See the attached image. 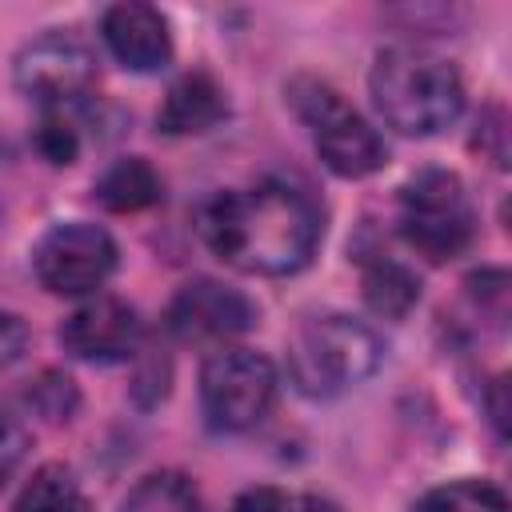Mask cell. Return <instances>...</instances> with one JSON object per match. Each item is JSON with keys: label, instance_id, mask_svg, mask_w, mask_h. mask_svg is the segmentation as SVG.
<instances>
[{"label": "cell", "instance_id": "1", "mask_svg": "<svg viewBox=\"0 0 512 512\" xmlns=\"http://www.w3.org/2000/svg\"><path fill=\"white\" fill-rule=\"evenodd\" d=\"M204 244L240 272L288 276L300 272L324 232L316 200L288 180H260L212 196L200 208Z\"/></svg>", "mask_w": 512, "mask_h": 512}, {"label": "cell", "instance_id": "9", "mask_svg": "<svg viewBox=\"0 0 512 512\" xmlns=\"http://www.w3.org/2000/svg\"><path fill=\"white\" fill-rule=\"evenodd\" d=\"M252 324H256V304L220 280H188L168 304V328L180 340H196V344L232 340Z\"/></svg>", "mask_w": 512, "mask_h": 512}, {"label": "cell", "instance_id": "21", "mask_svg": "<svg viewBox=\"0 0 512 512\" xmlns=\"http://www.w3.org/2000/svg\"><path fill=\"white\" fill-rule=\"evenodd\" d=\"M232 512H288V496H284L280 488L260 484V488L240 492L236 504H232Z\"/></svg>", "mask_w": 512, "mask_h": 512}, {"label": "cell", "instance_id": "7", "mask_svg": "<svg viewBox=\"0 0 512 512\" xmlns=\"http://www.w3.org/2000/svg\"><path fill=\"white\" fill-rule=\"evenodd\" d=\"M36 280L56 296H84L96 292L116 268V244L100 224H56L40 236L32 252Z\"/></svg>", "mask_w": 512, "mask_h": 512}, {"label": "cell", "instance_id": "2", "mask_svg": "<svg viewBox=\"0 0 512 512\" xmlns=\"http://www.w3.org/2000/svg\"><path fill=\"white\" fill-rule=\"evenodd\" d=\"M376 112L400 136H432L464 108L460 72L424 48H384L368 72Z\"/></svg>", "mask_w": 512, "mask_h": 512}, {"label": "cell", "instance_id": "11", "mask_svg": "<svg viewBox=\"0 0 512 512\" xmlns=\"http://www.w3.org/2000/svg\"><path fill=\"white\" fill-rule=\"evenodd\" d=\"M100 36L108 52L132 72H160L172 60L168 20L152 4H136V0L112 4L100 20Z\"/></svg>", "mask_w": 512, "mask_h": 512}, {"label": "cell", "instance_id": "13", "mask_svg": "<svg viewBox=\"0 0 512 512\" xmlns=\"http://www.w3.org/2000/svg\"><path fill=\"white\" fill-rule=\"evenodd\" d=\"M160 196H164L160 176L144 156H124L96 180V200L108 212H140L152 208Z\"/></svg>", "mask_w": 512, "mask_h": 512}, {"label": "cell", "instance_id": "16", "mask_svg": "<svg viewBox=\"0 0 512 512\" xmlns=\"http://www.w3.org/2000/svg\"><path fill=\"white\" fill-rule=\"evenodd\" d=\"M120 512H204V500L188 476L152 472L124 496Z\"/></svg>", "mask_w": 512, "mask_h": 512}, {"label": "cell", "instance_id": "6", "mask_svg": "<svg viewBox=\"0 0 512 512\" xmlns=\"http://www.w3.org/2000/svg\"><path fill=\"white\" fill-rule=\"evenodd\" d=\"M276 400V368L252 348H220L200 368V404L216 432L256 428Z\"/></svg>", "mask_w": 512, "mask_h": 512}, {"label": "cell", "instance_id": "18", "mask_svg": "<svg viewBox=\"0 0 512 512\" xmlns=\"http://www.w3.org/2000/svg\"><path fill=\"white\" fill-rule=\"evenodd\" d=\"M32 144L48 164H72L80 156V128L68 116V108H44V116L32 132Z\"/></svg>", "mask_w": 512, "mask_h": 512}, {"label": "cell", "instance_id": "10", "mask_svg": "<svg viewBox=\"0 0 512 512\" xmlns=\"http://www.w3.org/2000/svg\"><path fill=\"white\" fill-rule=\"evenodd\" d=\"M60 344L88 364L128 360L140 348V316L116 296H96L60 324Z\"/></svg>", "mask_w": 512, "mask_h": 512}, {"label": "cell", "instance_id": "20", "mask_svg": "<svg viewBox=\"0 0 512 512\" xmlns=\"http://www.w3.org/2000/svg\"><path fill=\"white\" fill-rule=\"evenodd\" d=\"M24 452H28V428L20 424V416H12L0 404V488L16 476V468L24 464Z\"/></svg>", "mask_w": 512, "mask_h": 512}, {"label": "cell", "instance_id": "23", "mask_svg": "<svg viewBox=\"0 0 512 512\" xmlns=\"http://www.w3.org/2000/svg\"><path fill=\"white\" fill-rule=\"evenodd\" d=\"M288 512H336V504H328V500H320V496H304V500L288 504Z\"/></svg>", "mask_w": 512, "mask_h": 512}, {"label": "cell", "instance_id": "3", "mask_svg": "<svg viewBox=\"0 0 512 512\" xmlns=\"http://www.w3.org/2000/svg\"><path fill=\"white\" fill-rule=\"evenodd\" d=\"M384 360L380 336L340 312L304 320L288 344V376L304 396H340L368 380Z\"/></svg>", "mask_w": 512, "mask_h": 512}, {"label": "cell", "instance_id": "22", "mask_svg": "<svg viewBox=\"0 0 512 512\" xmlns=\"http://www.w3.org/2000/svg\"><path fill=\"white\" fill-rule=\"evenodd\" d=\"M28 344V328L16 312H0V368H8Z\"/></svg>", "mask_w": 512, "mask_h": 512}, {"label": "cell", "instance_id": "17", "mask_svg": "<svg viewBox=\"0 0 512 512\" xmlns=\"http://www.w3.org/2000/svg\"><path fill=\"white\" fill-rule=\"evenodd\" d=\"M416 512H508V496L488 480H452L424 492Z\"/></svg>", "mask_w": 512, "mask_h": 512}, {"label": "cell", "instance_id": "14", "mask_svg": "<svg viewBox=\"0 0 512 512\" xmlns=\"http://www.w3.org/2000/svg\"><path fill=\"white\" fill-rule=\"evenodd\" d=\"M364 300L372 312L400 320L420 300V280L392 256H376L364 264Z\"/></svg>", "mask_w": 512, "mask_h": 512}, {"label": "cell", "instance_id": "12", "mask_svg": "<svg viewBox=\"0 0 512 512\" xmlns=\"http://www.w3.org/2000/svg\"><path fill=\"white\" fill-rule=\"evenodd\" d=\"M224 116H228L224 88L204 72H188L168 88L156 112V128L168 136H196V132L216 128Z\"/></svg>", "mask_w": 512, "mask_h": 512}, {"label": "cell", "instance_id": "5", "mask_svg": "<svg viewBox=\"0 0 512 512\" xmlns=\"http://www.w3.org/2000/svg\"><path fill=\"white\" fill-rule=\"evenodd\" d=\"M400 236L424 260L444 264L472 244L476 216L464 196L460 176L444 168H424L400 188Z\"/></svg>", "mask_w": 512, "mask_h": 512}, {"label": "cell", "instance_id": "19", "mask_svg": "<svg viewBox=\"0 0 512 512\" xmlns=\"http://www.w3.org/2000/svg\"><path fill=\"white\" fill-rule=\"evenodd\" d=\"M24 396H28L32 412L44 416V420H68V416L76 412V388H72V380L60 376V372H40V376L28 384Z\"/></svg>", "mask_w": 512, "mask_h": 512}, {"label": "cell", "instance_id": "15", "mask_svg": "<svg viewBox=\"0 0 512 512\" xmlns=\"http://www.w3.org/2000/svg\"><path fill=\"white\" fill-rule=\"evenodd\" d=\"M12 512H88V500L64 464H44L32 472Z\"/></svg>", "mask_w": 512, "mask_h": 512}, {"label": "cell", "instance_id": "8", "mask_svg": "<svg viewBox=\"0 0 512 512\" xmlns=\"http://www.w3.org/2000/svg\"><path fill=\"white\" fill-rule=\"evenodd\" d=\"M96 84V56L68 32H48L16 56V88L44 108H68Z\"/></svg>", "mask_w": 512, "mask_h": 512}, {"label": "cell", "instance_id": "4", "mask_svg": "<svg viewBox=\"0 0 512 512\" xmlns=\"http://www.w3.org/2000/svg\"><path fill=\"white\" fill-rule=\"evenodd\" d=\"M288 100L296 108V116L312 128L316 152L320 160L344 176V180H360L372 176L376 168H384L388 148L376 136V128H368V120L344 104V96L336 88H328L324 80L300 76L288 84Z\"/></svg>", "mask_w": 512, "mask_h": 512}]
</instances>
